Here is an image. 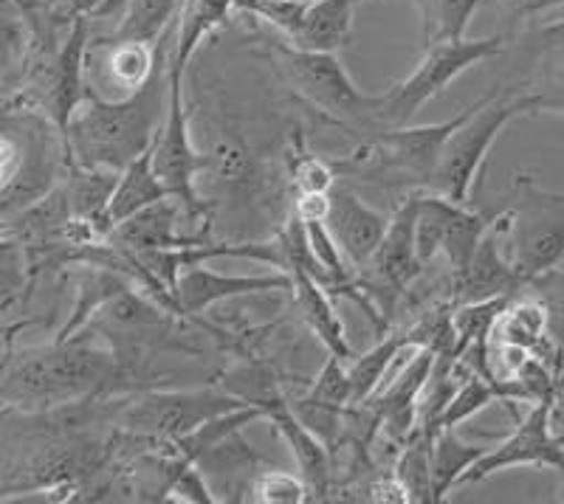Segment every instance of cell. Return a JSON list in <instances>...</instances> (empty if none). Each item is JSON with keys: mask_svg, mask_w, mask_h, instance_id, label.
Here are the masks:
<instances>
[{"mask_svg": "<svg viewBox=\"0 0 564 504\" xmlns=\"http://www.w3.org/2000/svg\"><path fill=\"white\" fill-rule=\"evenodd\" d=\"M0 372H3V358H0ZM7 415H12V409H9V406H3V403H0V420H3V417Z\"/></svg>", "mask_w": 564, "mask_h": 504, "instance_id": "obj_38", "label": "cell"}, {"mask_svg": "<svg viewBox=\"0 0 564 504\" xmlns=\"http://www.w3.org/2000/svg\"><path fill=\"white\" fill-rule=\"evenodd\" d=\"M525 287L531 291V296H536L547 307L551 339L564 352V256L553 269H547L545 274L533 276Z\"/></svg>", "mask_w": 564, "mask_h": 504, "instance_id": "obj_29", "label": "cell"}, {"mask_svg": "<svg viewBox=\"0 0 564 504\" xmlns=\"http://www.w3.org/2000/svg\"><path fill=\"white\" fill-rule=\"evenodd\" d=\"M488 344H511L531 350L533 355L547 361L553 370H556L558 358L564 355L553 344L551 327H547V307L536 296H511V302L494 319Z\"/></svg>", "mask_w": 564, "mask_h": 504, "instance_id": "obj_18", "label": "cell"}, {"mask_svg": "<svg viewBox=\"0 0 564 504\" xmlns=\"http://www.w3.org/2000/svg\"><path fill=\"white\" fill-rule=\"evenodd\" d=\"M184 70L173 68L167 63V85L170 102L164 124L153 141V166L161 184L167 186L173 198L184 204V215L189 220H198L204 215V204L195 195V175L209 166L206 155H198L189 141V124H186L184 110Z\"/></svg>", "mask_w": 564, "mask_h": 504, "instance_id": "obj_10", "label": "cell"}, {"mask_svg": "<svg viewBox=\"0 0 564 504\" xmlns=\"http://www.w3.org/2000/svg\"><path fill=\"white\" fill-rule=\"evenodd\" d=\"M105 0H48V12L57 23L70 26L77 18H94Z\"/></svg>", "mask_w": 564, "mask_h": 504, "instance_id": "obj_32", "label": "cell"}, {"mask_svg": "<svg viewBox=\"0 0 564 504\" xmlns=\"http://www.w3.org/2000/svg\"><path fill=\"white\" fill-rule=\"evenodd\" d=\"M330 206H327V229L339 243L341 254L350 262V269L359 274L367 262L372 260L376 249L384 240L387 229H390V215L372 209L365 200L347 186H334L330 189Z\"/></svg>", "mask_w": 564, "mask_h": 504, "instance_id": "obj_14", "label": "cell"}, {"mask_svg": "<svg viewBox=\"0 0 564 504\" xmlns=\"http://www.w3.org/2000/svg\"><path fill=\"white\" fill-rule=\"evenodd\" d=\"M181 0H128L122 12V23L116 26L110 40L124 43L159 45L161 34L167 32L170 20L178 18Z\"/></svg>", "mask_w": 564, "mask_h": 504, "instance_id": "obj_24", "label": "cell"}, {"mask_svg": "<svg viewBox=\"0 0 564 504\" xmlns=\"http://www.w3.org/2000/svg\"><path fill=\"white\" fill-rule=\"evenodd\" d=\"M432 440H435V435L417 426L398 453L392 476L398 479V485L404 487L406 502H432Z\"/></svg>", "mask_w": 564, "mask_h": 504, "instance_id": "obj_23", "label": "cell"}, {"mask_svg": "<svg viewBox=\"0 0 564 504\" xmlns=\"http://www.w3.org/2000/svg\"><path fill=\"white\" fill-rule=\"evenodd\" d=\"M45 3H48V0H45Z\"/></svg>", "mask_w": 564, "mask_h": 504, "instance_id": "obj_39", "label": "cell"}, {"mask_svg": "<svg viewBox=\"0 0 564 504\" xmlns=\"http://www.w3.org/2000/svg\"><path fill=\"white\" fill-rule=\"evenodd\" d=\"M553 468L564 473V446L551 435L547 426V403H536L520 417L517 428L500 442V446L486 448L480 460L468 468L460 485L471 482H486L494 473L508 471V468Z\"/></svg>", "mask_w": 564, "mask_h": 504, "instance_id": "obj_11", "label": "cell"}, {"mask_svg": "<svg viewBox=\"0 0 564 504\" xmlns=\"http://www.w3.org/2000/svg\"><path fill=\"white\" fill-rule=\"evenodd\" d=\"M536 113V94H508L491 90L480 102L471 105L466 122L455 130L443 144L441 161H437L432 191L455 204H471V189L477 184V175L482 173L494 141L500 139L502 130L517 119V116Z\"/></svg>", "mask_w": 564, "mask_h": 504, "instance_id": "obj_5", "label": "cell"}, {"mask_svg": "<svg viewBox=\"0 0 564 504\" xmlns=\"http://www.w3.org/2000/svg\"><path fill=\"white\" fill-rule=\"evenodd\" d=\"M263 412L265 417L274 423V428L280 431L285 446L291 448V453H294L296 465H300V476L305 479V485H308V502H322V498H327V493H330V479H334V468H330V453H327L325 442L296 417V412L291 409V403L285 395L271 397L263 406Z\"/></svg>", "mask_w": 564, "mask_h": 504, "instance_id": "obj_16", "label": "cell"}, {"mask_svg": "<svg viewBox=\"0 0 564 504\" xmlns=\"http://www.w3.org/2000/svg\"><path fill=\"white\" fill-rule=\"evenodd\" d=\"M291 178L300 195H327L336 186V166L319 155H296L291 164Z\"/></svg>", "mask_w": 564, "mask_h": 504, "instance_id": "obj_31", "label": "cell"}, {"mask_svg": "<svg viewBox=\"0 0 564 504\" xmlns=\"http://www.w3.org/2000/svg\"><path fill=\"white\" fill-rule=\"evenodd\" d=\"M249 406L238 395L220 390L148 392L122 412V428L148 440L178 442L195 435L204 423Z\"/></svg>", "mask_w": 564, "mask_h": 504, "instance_id": "obj_7", "label": "cell"}, {"mask_svg": "<svg viewBox=\"0 0 564 504\" xmlns=\"http://www.w3.org/2000/svg\"><path fill=\"white\" fill-rule=\"evenodd\" d=\"M506 40L482 37V40H449V43H437L426 48L421 65L412 70L404 83H398L395 88L384 94V105H381V122L384 128H406L412 124L421 108L432 102L435 96L449 88L452 79H457L463 70L471 65L491 59L502 52Z\"/></svg>", "mask_w": 564, "mask_h": 504, "instance_id": "obj_6", "label": "cell"}, {"mask_svg": "<svg viewBox=\"0 0 564 504\" xmlns=\"http://www.w3.org/2000/svg\"><path fill=\"white\" fill-rule=\"evenodd\" d=\"M305 401L322 403V406H334V409L347 412L352 406V386L350 375H347L341 358L327 352L325 364H322L316 381H311L308 392H305Z\"/></svg>", "mask_w": 564, "mask_h": 504, "instance_id": "obj_28", "label": "cell"}, {"mask_svg": "<svg viewBox=\"0 0 564 504\" xmlns=\"http://www.w3.org/2000/svg\"><path fill=\"white\" fill-rule=\"evenodd\" d=\"M291 294H294L296 307H300V316L305 319V325L319 336L322 344L327 347V352L339 355L341 361L352 358L350 341H347V330L341 325L339 314L334 307V296L327 294V287L319 285L311 274L305 271H291Z\"/></svg>", "mask_w": 564, "mask_h": 504, "instance_id": "obj_19", "label": "cell"}, {"mask_svg": "<svg viewBox=\"0 0 564 504\" xmlns=\"http://www.w3.org/2000/svg\"><path fill=\"white\" fill-rule=\"evenodd\" d=\"M327 195H330V191H327ZM327 195H300L294 211L302 220H325L327 206H330V198H327Z\"/></svg>", "mask_w": 564, "mask_h": 504, "instance_id": "obj_36", "label": "cell"}, {"mask_svg": "<svg viewBox=\"0 0 564 504\" xmlns=\"http://www.w3.org/2000/svg\"><path fill=\"white\" fill-rule=\"evenodd\" d=\"M184 204L178 198H164L148 209L135 211L133 218L116 226L105 243H113L128 251H161V249H184V245L206 243L204 234H181L178 218Z\"/></svg>", "mask_w": 564, "mask_h": 504, "instance_id": "obj_17", "label": "cell"}, {"mask_svg": "<svg viewBox=\"0 0 564 504\" xmlns=\"http://www.w3.org/2000/svg\"><path fill=\"white\" fill-rule=\"evenodd\" d=\"M235 9L265 20L305 52H339L350 40L359 0H231Z\"/></svg>", "mask_w": 564, "mask_h": 504, "instance_id": "obj_9", "label": "cell"}, {"mask_svg": "<svg viewBox=\"0 0 564 504\" xmlns=\"http://www.w3.org/2000/svg\"><path fill=\"white\" fill-rule=\"evenodd\" d=\"M251 498L263 504H302L308 502V485L300 473L265 471L257 473Z\"/></svg>", "mask_w": 564, "mask_h": 504, "instance_id": "obj_30", "label": "cell"}, {"mask_svg": "<svg viewBox=\"0 0 564 504\" xmlns=\"http://www.w3.org/2000/svg\"><path fill=\"white\" fill-rule=\"evenodd\" d=\"M90 18H77L65 29L63 43L57 52L45 63L43 70V88H45V110L57 124L59 133L65 130L74 110L83 105L88 96V83H85V59H88V37Z\"/></svg>", "mask_w": 564, "mask_h": 504, "instance_id": "obj_12", "label": "cell"}, {"mask_svg": "<svg viewBox=\"0 0 564 504\" xmlns=\"http://www.w3.org/2000/svg\"><path fill=\"white\" fill-rule=\"evenodd\" d=\"M482 451L486 448L463 442L457 428H441L432 440V502H443L452 487L460 485V479L480 460Z\"/></svg>", "mask_w": 564, "mask_h": 504, "instance_id": "obj_22", "label": "cell"}, {"mask_svg": "<svg viewBox=\"0 0 564 504\" xmlns=\"http://www.w3.org/2000/svg\"><path fill=\"white\" fill-rule=\"evenodd\" d=\"M406 341V332H392L384 336L379 344L372 347L365 355H352V364L347 366V375H350L352 386V406L370 401L376 392H379L381 381H384L387 370H390L392 358H395L398 347Z\"/></svg>", "mask_w": 564, "mask_h": 504, "instance_id": "obj_26", "label": "cell"}, {"mask_svg": "<svg viewBox=\"0 0 564 504\" xmlns=\"http://www.w3.org/2000/svg\"><path fill=\"white\" fill-rule=\"evenodd\" d=\"M164 198H173L167 191V186L161 184L159 173L153 166V147L148 153H141L139 158L130 161L119 173V180H116L113 198H110L108 215L113 220V229L119 223H124L128 218H133L135 211L148 209V206L159 204Z\"/></svg>", "mask_w": 564, "mask_h": 504, "instance_id": "obj_20", "label": "cell"}, {"mask_svg": "<svg viewBox=\"0 0 564 504\" xmlns=\"http://www.w3.org/2000/svg\"><path fill=\"white\" fill-rule=\"evenodd\" d=\"M167 68L161 57L148 83L124 99H105L88 90L63 130L70 164L122 173L130 161L153 147L167 116Z\"/></svg>", "mask_w": 564, "mask_h": 504, "instance_id": "obj_1", "label": "cell"}, {"mask_svg": "<svg viewBox=\"0 0 564 504\" xmlns=\"http://www.w3.org/2000/svg\"><path fill=\"white\" fill-rule=\"evenodd\" d=\"M536 94V113H556L564 116V70H558L556 77L547 79Z\"/></svg>", "mask_w": 564, "mask_h": 504, "instance_id": "obj_34", "label": "cell"}, {"mask_svg": "<svg viewBox=\"0 0 564 504\" xmlns=\"http://www.w3.org/2000/svg\"><path fill=\"white\" fill-rule=\"evenodd\" d=\"M265 48L302 102L319 110L327 122L367 135V141L384 133L387 128L381 122L384 94H361L334 52H305L289 40H269Z\"/></svg>", "mask_w": 564, "mask_h": 504, "instance_id": "obj_3", "label": "cell"}, {"mask_svg": "<svg viewBox=\"0 0 564 504\" xmlns=\"http://www.w3.org/2000/svg\"><path fill=\"white\" fill-rule=\"evenodd\" d=\"M291 274H260V276H226L209 271L204 265H189L178 274L175 282V305L178 314L200 316L212 305L224 299H238L251 294H274V291H291Z\"/></svg>", "mask_w": 564, "mask_h": 504, "instance_id": "obj_15", "label": "cell"}, {"mask_svg": "<svg viewBox=\"0 0 564 504\" xmlns=\"http://www.w3.org/2000/svg\"><path fill=\"white\" fill-rule=\"evenodd\" d=\"M20 147L18 141L9 139L7 133H0V198L7 195L9 186H14L20 173Z\"/></svg>", "mask_w": 564, "mask_h": 504, "instance_id": "obj_33", "label": "cell"}, {"mask_svg": "<svg viewBox=\"0 0 564 504\" xmlns=\"http://www.w3.org/2000/svg\"><path fill=\"white\" fill-rule=\"evenodd\" d=\"M494 401H502L497 383H491L488 377L477 375V372H463L460 383H457L455 395L446 403V409L441 412V417L435 420V435L441 428H457L475 417L477 412H482L486 406H491Z\"/></svg>", "mask_w": 564, "mask_h": 504, "instance_id": "obj_27", "label": "cell"}, {"mask_svg": "<svg viewBox=\"0 0 564 504\" xmlns=\"http://www.w3.org/2000/svg\"><path fill=\"white\" fill-rule=\"evenodd\" d=\"M29 321H18V325H0V339H12L20 330H26Z\"/></svg>", "mask_w": 564, "mask_h": 504, "instance_id": "obj_37", "label": "cell"}, {"mask_svg": "<svg viewBox=\"0 0 564 504\" xmlns=\"http://www.w3.org/2000/svg\"><path fill=\"white\" fill-rule=\"evenodd\" d=\"M494 229L508 245V260L522 285L545 274L564 256V195L517 175L508 204L494 215Z\"/></svg>", "mask_w": 564, "mask_h": 504, "instance_id": "obj_4", "label": "cell"}, {"mask_svg": "<svg viewBox=\"0 0 564 504\" xmlns=\"http://www.w3.org/2000/svg\"><path fill=\"white\" fill-rule=\"evenodd\" d=\"M97 48L105 54L102 68L108 74L110 85L119 88V99L135 94L141 85L148 83L161 57V40L159 45H144L102 37L97 40Z\"/></svg>", "mask_w": 564, "mask_h": 504, "instance_id": "obj_21", "label": "cell"}, {"mask_svg": "<svg viewBox=\"0 0 564 504\" xmlns=\"http://www.w3.org/2000/svg\"><path fill=\"white\" fill-rule=\"evenodd\" d=\"M421 191H410L395 211L390 215V229L376 249L372 260L356 274V285L361 294L376 305L384 321H390L398 299L406 294V287L415 282L423 265L415 251V218Z\"/></svg>", "mask_w": 564, "mask_h": 504, "instance_id": "obj_8", "label": "cell"}, {"mask_svg": "<svg viewBox=\"0 0 564 504\" xmlns=\"http://www.w3.org/2000/svg\"><path fill=\"white\" fill-rule=\"evenodd\" d=\"M359 3H361V0H359Z\"/></svg>", "mask_w": 564, "mask_h": 504, "instance_id": "obj_40", "label": "cell"}, {"mask_svg": "<svg viewBox=\"0 0 564 504\" xmlns=\"http://www.w3.org/2000/svg\"><path fill=\"white\" fill-rule=\"evenodd\" d=\"M12 341L14 336L7 339L0 372V403L12 412L68 406L97 395L122 372L113 350L77 336L23 352H14Z\"/></svg>", "mask_w": 564, "mask_h": 504, "instance_id": "obj_2", "label": "cell"}, {"mask_svg": "<svg viewBox=\"0 0 564 504\" xmlns=\"http://www.w3.org/2000/svg\"><path fill=\"white\" fill-rule=\"evenodd\" d=\"M520 274L513 271L508 251L502 249L500 231L488 226L482 240L477 243L471 260L463 269L452 271L449 305H475V302L500 299V296H517L522 291Z\"/></svg>", "mask_w": 564, "mask_h": 504, "instance_id": "obj_13", "label": "cell"}, {"mask_svg": "<svg viewBox=\"0 0 564 504\" xmlns=\"http://www.w3.org/2000/svg\"><path fill=\"white\" fill-rule=\"evenodd\" d=\"M423 14V48L466 37L468 20L480 0H417Z\"/></svg>", "mask_w": 564, "mask_h": 504, "instance_id": "obj_25", "label": "cell"}, {"mask_svg": "<svg viewBox=\"0 0 564 504\" xmlns=\"http://www.w3.org/2000/svg\"><path fill=\"white\" fill-rule=\"evenodd\" d=\"M500 7L511 20H525L547 9L564 7V0H500Z\"/></svg>", "mask_w": 564, "mask_h": 504, "instance_id": "obj_35", "label": "cell"}]
</instances>
